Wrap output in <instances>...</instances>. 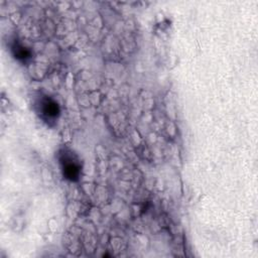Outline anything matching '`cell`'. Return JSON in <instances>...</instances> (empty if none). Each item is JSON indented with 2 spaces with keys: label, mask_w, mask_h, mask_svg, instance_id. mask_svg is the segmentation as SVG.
I'll return each instance as SVG.
<instances>
[{
  "label": "cell",
  "mask_w": 258,
  "mask_h": 258,
  "mask_svg": "<svg viewBox=\"0 0 258 258\" xmlns=\"http://www.w3.org/2000/svg\"><path fill=\"white\" fill-rule=\"evenodd\" d=\"M61 165H62V172H63V176L72 181L78 180L79 176H80V171H81V167L80 164L75 161L74 159H72L69 156H62L60 159Z\"/></svg>",
  "instance_id": "1"
},
{
  "label": "cell",
  "mask_w": 258,
  "mask_h": 258,
  "mask_svg": "<svg viewBox=\"0 0 258 258\" xmlns=\"http://www.w3.org/2000/svg\"><path fill=\"white\" fill-rule=\"evenodd\" d=\"M41 115L46 120H54L59 114V108L55 101L50 98H44L40 102Z\"/></svg>",
  "instance_id": "2"
},
{
  "label": "cell",
  "mask_w": 258,
  "mask_h": 258,
  "mask_svg": "<svg viewBox=\"0 0 258 258\" xmlns=\"http://www.w3.org/2000/svg\"><path fill=\"white\" fill-rule=\"evenodd\" d=\"M13 51H14V55L15 57H17L18 59H21V60H25L27 58L30 57V51L23 47L22 45H19V44H15L13 46Z\"/></svg>",
  "instance_id": "3"
}]
</instances>
